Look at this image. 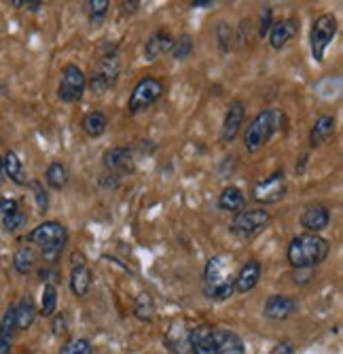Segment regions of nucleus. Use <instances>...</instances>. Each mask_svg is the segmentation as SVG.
Returning a JSON list of instances; mask_svg holds the SVG:
<instances>
[{
    "instance_id": "28",
    "label": "nucleus",
    "mask_w": 343,
    "mask_h": 354,
    "mask_svg": "<svg viewBox=\"0 0 343 354\" xmlns=\"http://www.w3.org/2000/svg\"><path fill=\"white\" fill-rule=\"evenodd\" d=\"M333 134H335V117L322 115V117L316 119L314 127H311L309 140H311V145H314V147H318V145L326 142Z\"/></svg>"
},
{
    "instance_id": "27",
    "label": "nucleus",
    "mask_w": 343,
    "mask_h": 354,
    "mask_svg": "<svg viewBox=\"0 0 343 354\" xmlns=\"http://www.w3.org/2000/svg\"><path fill=\"white\" fill-rule=\"evenodd\" d=\"M13 333H15V310L13 306H9L5 318L0 320V354H11Z\"/></svg>"
},
{
    "instance_id": "20",
    "label": "nucleus",
    "mask_w": 343,
    "mask_h": 354,
    "mask_svg": "<svg viewBox=\"0 0 343 354\" xmlns=\"http://www.w3.org/2000/svg\"><path fill=\"white\" fill-rule=\"evenodd\" d=\"M172 45H174V39H172V35L168 30H155L153 35L146 39V43H144V57L148 59V62H155V59H159L161 55H166L170 49H172Z\"/></svg>"
},
{
    "instance_id": "15",
    "label": "nucleus",
    "mask_w": 343,
    "mask_h": 354,
    "mask_svg": "<svg viewBox=\"0 0 343 354\" xmlns=\"http://www.w3.org/2000/svg\"><path fill=\"white\" fill-rule=\"evenodd\" d=\"M246 117V104L242 100H233L227 106L225 119H223V127H221V140L223 142H233L242 130V123Z\"/></svg>"
},
{
    "instance_id": "30",
    "label": "nucleus",
    "mask_w": 343,
    "mask_h": 354,
    "mask_svg": "<svg viewBox=\"0 0 343 354\" xmlns=\"http://www.w3.org/2000/svg\"><path fill=\"white\" fill-rule=\"evenodd\" d=\"M134 316L142 323H150L155 318V301L148 293H140L134 299Z\"/></svg>"
},
{
    "instance_id": "5",
    "label": "nucleus",
    "mask_w": 343,
    "mask_h": 354,
    "mask_svg": "<svg viewBox=\"0 0 343 354\" xmlns=\"http://www.w3.org/2000/svg\"><path fill=\"white\" fill-rule=\"evenodd\" d=\"M284 115L277 109H265L261 111L251 123H248L246 132H244V147L248 153H257L259 149H263L271 136L282 127Z\"/></svg>"
},
{
    "instance_id": "8",
    "label": "nucleus",
    "mask_w": 343,
    "mask_h": 354,
    "mask_svg": "<svg viewBox=\"0 0 343 354\" xmlns=\"http://www.w3.org/2000/svg\"><path fill=\"white\" fill-rule=\"evenodd\" d=\"M87 87L85 73L77 66V64H66L61 68L59 85H57V98L66 104H75L83 98V91Z\"/></svg>"
},
{
    "instance_id": "31",
    "label": "nucleus",
    "mask_w": 343,
    "mask_h": 354,
    "mask_svg": "<svg viewBox=\"0 0 343 354\" xmlns=\"http://www.w3.org/2000/svg\"><path fill=\"white\" fill-rule=\"evenodd\" d=\"M57 312V288L55 284H45L43 295H41V314L53 316Z\"/></svg>"
},
{
    "instance_id": "39",
    "label": "nucleus",
    "mask_w": 343,
    "mask_h": 354,
    "mask_svg": "<svg viewBox=\"0 0 343 354\" xmlns=\"http://www.w3.org/2000/svg\"><path fill=\"white\" fill-rule=\"evenodd\" d=\"M45 3L43 0H11V7L15 9H28V11H39Z\"/></svg>"
},
{
    "instance_id": "7",
    "label": "nucleus",
    "mask_w": 343,
    "mask_h": 354,
    "mask_svg": "<svg viewBox=\"0 0 343 354\" xmlns=\"http://www.w3.org/2000/svg\"><path fill=\"white\" fill-rule=\"evenodd\" d=\"M166 91V85L161 79L157 77H144L136 83V87L130 93V100H128V111L132 115L142 113L146 109H150L155 102H157Z\"/></svg>"
},
{
    "instance_id": "25",
    "label": "nucleus",
    "mask_w": 343,
    "mask_h": 354,
    "mask_svg": "<svg viewBox=\"0 0 343 354\" xmlns=\"http://www.w3.org/2000/svg\"><path fill=\"white\" fill-rule=\"evenodd\" d=\"M37 261H39V254H37V248L35 246H19L13 254V268L17 274L21 276H28L30 272H35L37 268Z\"/></svg>"
},
{
    "instance_id": "43",
    "label": "nucleus",
    "mask_w": 343,
    "mask_h": 354,
    "mask_svg": "<svg viewBox=\"0 0 343 354\" xmlns=\"http://www.w3.org/2000/svg\"><path fill=\"white\" fill-rule=\"evenodd\" d=\"M191 7L195 9H208V7H214L212 0H195V3H191Z\"/></svg>"
},
{
    "instance_id": "32",
    "label": "nucleus",
    "mask_w": 343,
    "mask_h": 354,
    "mask_svg": "<svg viewBox=\"0 0 343 354\" xmlns=\"http://www.w3.org/2000/svg\"><path fill=\"white\" fill-rule=\"evenodd\" d=\"M59 354H93V346L85 337H75L61 346Z\"/></svg>"
},
{
    "instance_id": "42",
    "label": "nucleus",
    "mask_w": 343,
    "mask_h": 354,
    "mask_svg": "<svg viewBox=\"0 0 343 354\" xmlns=\"http://www.w3.org/2000/svg\"><path fill=\"white\" fill-rule=\"evenodd\" d=\"M100 185H104V187H117V185H119V176H115V174L106 172V174L100 178Z\"/></svg>"
},
{
    "instance_id": "41",
    "label": "nucleus",
    "mask_w": 343,
    "mask_h": 354,
    "mask_svg": "<svg viewBox=\"0 0 343 354\" xmlns=\"http://www.w3.org/2000/svg\"><path fill=\"white\" fill-rule=\"evenodd\" d=\"M271 354H295V348H293L291 342H280V344L273 346Z\"/></svg>"
},
{
    "instance_id": "16",
    "label": "nucleus",
    "mask_w": 343,
    "mask_h": 354,
    "mask_svg": "<svg viewBox=\"0 0 343 354\" xmlns=\"http://www.w3.org/2000/svg\"><path fill=\"white\" fill-rule=\"evenodd\" d=\"M299 223L301 227L307 230V234H320L331 225V210L324 204H309L303 210Z\"/></svg>"
},
{
    "instance_id": "40",
    "label": "nucleus",
    "mask_w": 343,
    "mask_h": 354,
    "mask_svg": "<svg viewBox=\"0 0 343 354\" xmlns=\"http://www.w3.org/2000/svg\"><path fill=\"white\" fill-rule=\"evenodd\" d=\"M39 276H41V280H43L45 284H55L57 278H59L57 270H53V268H43V270H39Z\"/></svg>"
},
{
    "instance_id": "19",
    "label": "nucleus",
    "mask_w": 343,
    "mask_h": 354,
    "mask_svg": "<svg viewBox=\"0 0 343 354\" xmlns=\"http://www.w3.org/2000/svg\"><path fill=\"white\" fill-rule=\"evenodd\" d=\"M263 268L257 259H248L235 274V293H248L259 284Z\"/></svg>"
},
{
    "instance_id": "2",
    "label": "nucleus",
    "mask_w": 343,
    "mask_h": 354,
    "mask_svg": "<svg viewBox=\"0 0 343 354\" xmlns=\"http://www.w3.org/2000/svg\"><path fill=\"white\" fill-rule=\"evenodd\" d=\"M189 346L191 354H244V344L235 333L208 325L191 329Z\"/></svg>"
},
{
    "instance_id": "35",
    "label": "nucleus",
    "mask_w": 343,
    "mask_h": 354,
    "mask_svg": "<svg viewBox=\"0 0 343 354\" xmlns=\"http://www.w3.org/2000/svg\"><path fill=\"white\" fill-rule=\"evenodd\" d=\"M28 187L32 189V193H35V202H37L39 212L45 214V212L49 210V193H47L45 185H43L41 180H30Z\"/></svg>"
},
{
    "instance_id": "18",
    "label": "nucleus",
    "mask_w": 343,
    "mask_h": 354,
    "mask_svg": "<svg viewBox=\"0 0 343 354\" xmlns=\"http://www.w3.org/2000/svg\"><path fill=\"white\" fill-rule=\"evenodd\" d=\"M297 30H299V24H297V19H293V17L273 21V26H271V30H269V35H267L271 49H282V47H286V45L295 39Z\"/></svg>"
},
{
    "instance_id": "6",
    "label": "nucleus",
    "mask_w": 343,
    "mask_h": 354,
    "mask_svg": "<svg viewBox=\"0 0 343 354\" xmlns=\"http://www.w3.org/2000/svg\"><path fill=\"white\" fill-rule=\"evenodd\" d=\"M337 30H339V24L335 15L331 13H322L314 19V26H311V32H309V47H311V57L318 64L324 62V53L335 41Z\"/></svg>"
},
{
    "instance_id": "24",
    "label": "nucleus",
    "mask_w": 343,
    "mask_h": 354,
    "mask_svg": "<svg viewBox=\"0 0 343 354\" xmlns=\"http://www.w3.org/2000/svg\"><path fill=\"white\" fill-rule=\"evenodd\" d=\"M218 210L223 212H231V214H237L242 210H246V196L242 193L239 187H225L221 198H218Z\"/></svg>"
},
{
    "instance_id": "11",
    "label": "nucleus",
    "mask_w": 343,
    "mask_h": 354,
    "mask_svg": "<svg viewBox=\"0 0 343 354\" xmlns=\"http://www.w3.org/2000/svg\"><path fill=\"white\" fill-rule=\"evenodd\" d=\"M286 196V176L284 172H273L267 178L259 180L253 189V198L259 204H277Z\"/></svg>"
},
{
    "instance_id": "1",
    "label": "nucleus",
    "mask_w": 343,
    "mask_h": 354,
    "mask_svg": "<svg viewBox=\"0 0 343 354\" xmlns=\"http://www.w3.org/2000/svg\"><path fill=\"white\" fill-rule=\"evenodd\" d=\"M235 293V272L229 254H214L204 270V295L210 301H225Z\"/></svg>"
},
{
    "instance_id": "44",
    "label": "nucleus",
    "mask_w": 343,
    "mask_h": 354,
    "mask_svg": "<svg viewBox=\"0 0 343 354\" xmlns=\"http://www.w3.org/2000/svg\"><path fill=\"white\" fill-rule=\"evenodd\" d=\"M138 7H140L138 0H134V3H123V9H126L128 13H136V11H138Z\"/></svg>"
},
{
    "instance_id": "4",
    "label": "nucleus",
    "mask_w": 343,
    "mask_h": 354,
    "mask_svg": "<svg viewBox=\"0 0 343 354\" xmlns=\"http://www.w3.org/2000/svg\"><path fill=\"white\" fill-rule=\"evenodd\" d=\"M28 242L30 246L39 248L43 259L49 266H53L66 248L68 230H66V225H61L59 221H45L28 234Z\"/></svg>"
},
{
    "instance_id": "29",
    "label": "nucleus",
    "mask_w": 343,
    "mask_h": 354,
    "mask_svg": "<svg viewBox=\"0 0 343 354\" xmlns=\"http://www.w3.org/2000/svg\"><path fill=\"white\" fill-rule=\"evenodd\" d=\"M45 180L53 191H61L68 185V168L61 162H53L45 170Z\"/></svg>"
},
{
    "instance_id": "12",
    "label": "nucleus",
    "mask_w": 343,
    "mask_h": 354,
    "mask_svg": "<svg viewBox=\"0 0 343 354\" xmlns=\"http://www.w3.org/2000/svg\"><path fill=\"white\" fill-rule=\"evenodd\" d=\"M104 162V168L106 172L115 174V176H130L136 172V162H134V155L130 149L126 147H112L104 153L102 157Z\"/></svg>"
},
{
    "instance_id": "13",
    "label": "nucleus",
    "mask_w": 343,
    "mask_h": 354,
    "mask_svg": "<svg viewBox=\"0 0 343 354\" xmlns=\"http://www.w3.org/2000/svg\"><path fill=\"white\" fill-rule=\"evenodd\" d=\"M91 282H93V274L85 263V254L75 250L72 252V270H70V278H68L72 295L75 297H85L89 293V288H91Z\"/></svg>"
},
{
    "instance_id": "14",
    "label": "nucleus",
    "mask_w": 343,
    "mask_h": 354,
    "mask_svg": "<svg viewBox=\"0 0 343 354\" xmlns=\"http://www.w3.org/2000/svg\"><path fill=\"white\" fill-rule=\"evenodd\" d=\"M0 221L7 234H15L26 225L28 214L15 198H0Z\"/></svg>"
},
{
    "instance_id": "21",
    "label": "nucleus",
    "mask_w": 343,
    "mask_h": 354,
    "mask_svg": "<svg viewBox=\"0 0 343 354\" xmlns=\"http://www.w3.org/2000/svg\"><path fill=\"white\" fill-rule=\"evenodd\" d=\"M189 337H191V329H186V325L182 323V320H174L168 329V333H166V337H164V342L176 354H189L191 352Z\"/></svg>"
},
{
    "instance_id": "45",
    "label": "nucleus",
    "mask_w": 343,
    "mask_h": 354,
    "mask_svg": "<svg viewBox=\"0 0 343 354\" xmlns=\"http://www.w3.org/2000/svg\"><path fill=\"white\" fill-rule=\"evenodd\" d=\"M5 183V170H3V159H0V187Z\"/></svg>"
},
{
    "instance_id": "23",
    "label": "nucleus",
    "mask_w": 343,
    "mask_h": 354,
    "mask_svg": "<svg viewBox=\"0 0 343 354\" xmlns=\"http://www.w3.org/2000/svg\"><path fill=\"white\" fill-rule=\"evenodd\" d=\"M15 310V331H28L32 327L35 318H37V306L30 295H23L17 306H13Z\"/></svg>"
},
{
    "instance_id": "10",
    "label": "nucleus",
    "mask_w": 343,
    "mask_h": 354,
    "mask_svg": "<svg viewBox=\"0 0 343 354\" xmlns=\"http://www.w3.org/2000/svg\"><path fill=\"white\" fill-rule=\"evenodd\" d=\"M269 218H271V214L265 208H248L233 216L229 230H231V234H235L239 238H251L267 227Z\"/></svg>"
},
{
    "instance_id": "26",
    "label": "nucleus",
    "mask_w": 343,
    "mask_h": 354,
    "mask_svg": "<svg viewBox=\"0 0 343 354\" xmlns=\"http://www.w3.org/2000/svg\"><path fill=\"white\" fill-rule=\"evenodd\" d=\"M106 125H108V119L102 111H91L83 117L81 121V127L83 132L89 136V138H100L104 132H106Z\"/></svg>"
},
{
    "instance_id": "36",
    "label": "nucleus",
    "mask_w": 343,
    "mask_h": 354,
    "mask_svg": "<svg viewBox=\"0 0 343 354\" xmlns=\"http://www.w3.org/2000/svg\"><path fill=\"white\" fill-rule=\"evenodd\" d=\"M216 39H218V47H221L223 53H229L233 47V30L229 24L221 21L216 26Z\"/></svg>"
},
{
    "instance_id": "22",
    "label": "nucleus",
    "mask_w": 343,
    "mask_h": 354,
    "mask_svg": "<svg viewBox=\"0 0 343 354\" xmlns=\"http://www.w3.org/2000/svg\"><path fill=\"white\" fill-rule=\"evenodd\" d=\"M3 170H5V176L7 178H11L15 185H19V187H26L28 183H30V178H28V172H26V168H23V162L19 159V155L15 153V151H7L5 153V157H3Z\"/></svg>"
},
{
    "instance_id": "38",
    "label": "nucleus",
    "mask_w": 343,
    "mask_h": 354,
    "mask_svg": "<svg viewBox=\"0 0 343 354\" xmlns=\"http://www.w3.org/2000/svg\"><path fill=\"white\" fill-rule=\"evenodd\" d=\"M273 11L269 9V7H265L263 11H261V24H259V35L261 37H267L269 35V30H271V26H273Z\"/></svg>"
},
{
    "instance_id": "37",
    "label": "nucleus",
    "mask_w": 343,
    "mask_h": 354,
    "mask_svg": "<svg viewBox=\"0 0 343 354\" xmlns=\"http://www.w3.org/2000/svg\"><path fill=\"white\" fill-rule=\"evenodd\" d=\"M53 335H64L66 331H68V318H66V314L64 312H59V314H53Z\"/></svg>"
},
{
    "instance_id": "9",
    "label": "nucleus",
    "mask_w": 343,
    "mask_h": 354,
    "mask_svg": "<svg viewBox=\"0 0 343 354\" xmlns=\"http://www.w3.org/2000/svg\"><path fill=\"white\" fill-rule=\"evenodd\" d=\"M119 75H121V59L117 57V53H106L96 64L87 85L93 93H104L119 81Z\"/></svg>"
},
{
    "instance_id": "17",
    "label": "nucleus",
    "mask_w": 343,
    "mask_h": 354,
    "mask_svg": "<svg viewBox=\"0 0 343 354\" xmlns=\"http://www.w3.org/2000/svg\"><path fill=\"white\" fill-rule=\"evenodd\" d=\"M299 310V301L288 295H269L263 308V314L269 320H286Z\"/></svg>"
},
{
    "instance_id": "33",
    "label": "nucleus",
    "mask_w": 343,
    "mask_h": 354,
    "mask_svg": "<svg viewBox=\"0 0 343 354\" xmlns=\"http://www.w3.org/2000/svg\"><path fill=\"white\" fill-rule=\"evenodd\" d=\"M108 9H110L108 0H89L87 3V13L93 24H102V19L108 15Z\"/></svg>"
},
{
    "instance_id": "34",
    "label": "nucleus",
    "mask_w": 343,
    "mask_h": 354,
    "mask_svg": "<svg viewBox=\"0 0 343 354\" xmlns=\"http://www.w3.org/2000/svg\"><path fill=\"white\" fill-rule=\"evenodd\" d=\"M170 51H172L174 59H186L193 53V39L189 35H182L180 39H174V45Z\"/></svg>"
},
{
    "instance_id": "3",
    "label": "nucleus",
    "mask_w": 343,
    "mask_h": 354,
    "mask_svg": "<svg viewBox=\"0 0 343 354\" xmlns=\"http://www.w3.org/2000/svg\"><path fill=\"white\" fill-rule=\"evenodd\" d=\"M331 252V244L318 234L295 236L288 244L286 257L293 270H314Z\"/></svg>"
}]
</instances>
